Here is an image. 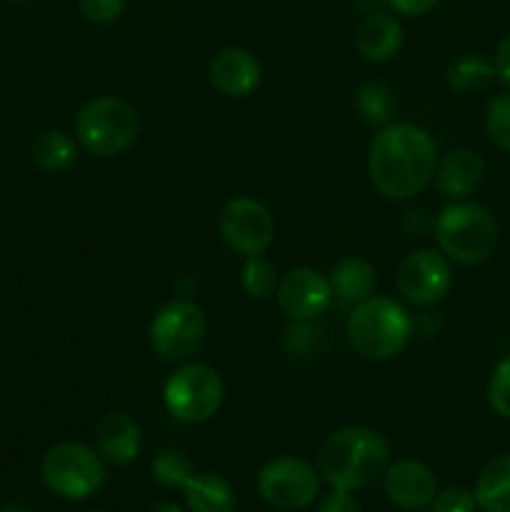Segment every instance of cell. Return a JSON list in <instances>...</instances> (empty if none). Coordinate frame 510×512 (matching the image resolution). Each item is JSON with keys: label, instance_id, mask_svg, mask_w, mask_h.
<instances>
[{"label": "cell", "instance_id": "obj_1", "mask_svg": "<svg viewBox=\"0 0 510 512\" xmlns=\"http://www.w3.org/2000/svg\"><path fill=\"white\" fill-rule=\"evenodd\" d=\"M438 143L423 125L393 120L378 128L368 148V175L383 198L413 200L433 183Z\"/></svg>", "mask_w": 510, "mask_h": 512}, {"label": "cell", "instance_id": "obj_2", "mask_svg": "<svg viewBox=\"0 0 510 512\" xmlns=\"http://www.w3.org/2000/svg\"><path fill=\"white\" fill-rule=\"evenodd\" d=\"M390 465V443L368 425H345L325 438L318 453V473L333 490H365L383 478Z\"/></svg>", "mask_w": 510, "mask_h": 512}, {"label": "cell", "instance_id": "obj_3", "mask_svg": "<svg viewBox=\"0 0 510 512\" xmlns=\"http://www.w3.org/2000/svg\"><path fill=\"white\" fill-rule=\"evenodd\" d=\"M348 343L360 358L385 363L403 353L415 335V318L400 300L370 295L353 305L345 323Z\"/></svg>", "mask_w": 510, "mask_h": 512}, {"label": "cell", "instance_id": "obj_4", "mask_svg": "<svg viewBox=\"0 0 510 512\" xmlns=\"http://www.w3.org/2000/svg\"><path fill=\"white\" fill-rule=\"evenodd\" d=\"M435 245L455 265L485 263L498 248V220L485 205L453 200L433 218Z\"/></svg>", "mask_w": 510, "mask_h": 512}, {"label": "cell", "instance_id": "obj_5", "mask_svg": "<svg viewBox=\"0 0 510 512\" xmlns=\"http://www.w3.org/2000/svg\"><path fill=\"white\" fill-rule=\"evenodd\" d=\"M140 138V113L120 95H98L75 115V140L98 158H115Z\"/></svg>", "mask_w": 510, "mask_h": 512}, {"label": "cell", "instance_id": "obj_6", "mask_svg": "<svg viewBox=\"0 0 510 512\" xmlns=\"http://www.w3.org/2000/svg\"><path fill=\"white\" fill-rule=\"evenodd\" d=\"M225 383L208 363L188 360L168 375L163 385V405L178 423L203 425L220 413Z\"/></svg>", "mask_w": 510, "mask_h": 512}, {"label": "cell", "instance_id": "obj_7", "mask_svg": "<svg viewBox=\"0 0 510 512\" xmlns=\"http://www.w3.org/2000/svg\"><path fill=\"white\" fill-rule=\"evenodd\" d=\"M100 453L83 443H55L40 460V478L53 495L63 500H88L108 480Z\"/></svg>", "mask_w": 510, "mask_h": 512}, {"label": "cell", "instance_id": "obj_8", "mask_svg": "<svg viewBox=\"0 0 510 512\" xmlns=\"http://www.w3.org/2000/svg\"><path fill=\"white\" fill-rule=\"evenodd\" d=\"M205 338H208V315L188 298L165 303L148 325L150 350L175 365L193 360L203 350Z\"/></svg>", "mask_w": 510, "mask_h": 512}, {"label": "cell", "instance_id": "obj_9", "mask_svg": "<svg viewBox=\"0 0 510 512\" xmlns=\"http://www.w3.org/2000/svg\"><path fill=\"white\" fill-rule=\"evenodd\" d=\"M258 493L265 503L278 510H305L318 498L320 473L308 460L295 458V455H280L260 468Z\"/></svg>", "mask_w": 510, "mask_h": 512}, {"label": "cell", "instance_id": "obj_10", "mask_svg": "<svg viewBox=\"0 0 510 512\" xmlns=\"http://www.w3.org/2000/svg\"><path fill=\"white\" fill-rule=\"evenodd\" d=\"M218 233L225 248L240 258L265 255L275 240V218L268 205L250 195H238L223 205L218 215Z\"/></svg>", "mask_w": 510, "mask_h": 512}, {"label": "cell", "instance_id": "obj_11", "mask_svg": "<svg viewBox=\"0 0 510 512\" xmlns=\"http://www.w3.org/2000/svg\"><path fill=\"white\" fill-rule=\"evenodd\" d=\"M395 285L405 303L433 308L453 288V263L438 248H418L400 260Z\"/></svg>", "mask_w": 510, "mask_h": 512}, {"label": "cell", "instance_id": "obj_12", "mask_svg": "<svg viewBox=\"0 0 510 512\" xmlns=\"http://www.w3.org/2000/svg\"><path fill=\"white\" fill-rule=\"evenodd\" d=\"M275 300L293 323H315L335 298L328 275L315 268H293L280 275Z\"/></svg>", "mask_w": 510, "mask_h": 512}, {"label": "cell", "instance_id": "obj_13", "mask_svg": "<svg viewBox=\"0 0 510 512\" xmlns=\"http://www.w3.org/2000/svg\"><path fill=\"white\" fill-rule=\"evenodd\" d=\"M383 488L390 503L400 510L418 512L430 508L438 495V478L425 463L413 458L395 460L383 473Z\"/></svg>", "mask_w": 510, "mask_h": 512}, {"label": "cell", "instance_id": "obj_14", "mask_svg": "<svg viewBox=\"0 0 510 512\" xmlns=\"http://www.w3.org/2000/svg\"><path fill=\"white\" fill-rule=\"evenodd\" d=\"M208 80L225 98H248L260 88L263 68L255 53L240 45L220 48L208 63Z\"/></svg>", "mask_w": 510, "mask_h": 512}, {"label": "cell", "instance_id": "obj_15", "mask_svg": "<svg viewBox=\"0 0 510 512\" xmlns=\"http://www.w3.org/2000/svg\"><path fill=\"white\" fill-rule=\"evenodd\" d=\"M485 180V160L473 148H453L435 165V190L445 200H468Z\"/></svg>", "mask_w": 510, "mask_h": 512}, {"label": "cell", "instance_id": "obj_16", "mask_svg": "<svg viewBox=\"0 0 510 512\" xmlns=\"http://www.w3.org/2000/svg\"><path fill=\"white\" fill-rule=\"evenodd\" d=\"M95 450L108 465L125 468L143 450V430L128 413L110 410L95 425Z\"/></svg>", "mask_w": 510, "mask_h": 512}, {"label": "cell", "instance_id": "obj_17", "mask_svg": "<svg viewBox=\"0 0 510 512\" xmlns=\"http://www.w3.org/2000/svg\"><path fill=\"white\" fill-rule=\"evenodd\" d=\"M403 40V25H400L398 15L390 13V10L363 15L360 25L355 28V50L360 53V58L375 65L398 58Z\"/></svg>", "mask_w": 510, "mask_h": 512}, {"label": "cell", "instance_id": "obj_18", "mask_svg": "<svg viewBox=\"0 0 510 512\" xmlns=\"http://www.w3.org/2000/svg\"><path fill=\"white\" fill-rule=\"evenodd\" d=\"M328 280L330 288H333V298L358 305L375 293L378 270L370 260L360 258V255H345L333 265Z\"/></svg>", "mask_w": 510, "mask_h": 512}, {"label": "cell", "instance_id": "obj_19", "mask_svg": "<svg viewBox=\"0 0 510 512\" xmlns=\"http://www.w3.org/2000/svg\"><path fill=\"white\" fill-rule=\"evenodd\" d=\"M185 505L190 512H235L238 498L235 490L223 475L218 473H193V478L183 488Z\"/></svg>", "mask_w": 510, "mask_h": 512}, {"label": "cell", "instance_id": "obj_20", "mask_svg": "<svg viewBox=\"0 0 510 512\" xmlns=\"http://www.w3.org/2000/svg\"><path fill=\"white\" fill-rule=\"evenodd\" d=\"M473 495L483 512H510V453L495 455L483 465Z\"/></svg>", "mask_w": 510, "mask_h": 512}, {"label": "cell", "instance_id": "obj_21", "mask_svg": "<svg viewBox=\"0 0 510 512\" xmlns=\"http://www.w3.org/2000/svg\"><path fill=\"white\" fill-rule=\"evenodd\" d=\"M80 143L65 130H43L38 138L33 140V163L38 165L43 173H65V170L73 168L78 163Z\"/></svg>", "mask_w": 510, "mask_h": 512}, {"label": "cell", "instance_id": "obj_22", "mask_svg": "<svg viewBox=\"0 0 510 512\" xmlns=\"http://www.w3.org/2000/svg\"><path fill=\"white\" fill-rule=\"evenodd\" d=\"M445 80H448V88L453 93L478 95L495 80V65L493 60L480 53H463L450 60Z\"/></svg>", "mask_w": 510, "mask_h": 512}, {"label": "cell", "instance_id": "obj_23", "mask_svg": "<svg viewBox=\"0 0 510 512\" xmlns=\"http://www.w3.org/2000/svg\"><path fill=\"white\" fill-rule=\"evenodd\" d=\"M353 105L360 120L373 125V128H385L388 123H393L395 108H398L393 88L385 85L383 80H368V83L360 85L355 90Z\"/></svg>", "mask_w": 510, "mask_h": 512}, {"label": "cell", "instance_id": "obj_24", "mask_svg": "<svg viewBox=\"0 0 510 512\" xmlns=\"http://www.w3.org/2000/svg\"><path fill=\"white\" fill-rule=\"evenodd\" d=\"M193 473V460L183 448H163L150 463V475L165 490H183Z\"/></svg>", "mask_w": 510, "mask_h": 512}, {"label": "cell", "instance_id": "obj_25", "mask_svg": "<svg viewBox=\"0 0 510 512\" xmlns=\"http://www.w3.org/2000/svg\"><path fill=\"white\" fill-rule=\"evenodd\" d=\"M243 260L245 263L240 268V285H243L245 295H250L253 300L273 298L280 283L278 268L265 255H250V258Z\"/></svg>", "mask_w": 510, "mask_h": 512}, {"label": "cell", "instance_id": "obj_26", "mask_svg": "<svg viewBox=\"0 0 510 512\" xmlns=\"http://www.w3.org/2000/svg\"><path fill=\"white\" fill-rule=\"evenodd\" d=\"M485 133L490 143L510 153V95H495L485 105Z\"/></svg>", "mask_w": 510, "mask_h": 512}, {"label": "cell", "instance_id": "obj_27", "mask_svg": "<svg viewBox=\"0 0 510 512\" xmlns=\"http://www.w3.org/2000/svg\"><path fill=\"white\" fill-rule=\"evenodd\" d=\"M485 398L490 410L503 420H510V355L500 358L495 368L490 370L488 385H485Z\"/></svg>", "mask_w": 510, "mask_h": 512}, {"label": "cell", "instance_id": "obj_28", "mask_svg": "<svg viewBox=\"0 0 510 512\" xmlns=\"http://www.w3.org/2000/svg\"><path fill=\"white\" fill-rule=\"evenodd\" d=\"M128 0H78V10L88 23L110 25L123 18Z\"/></svg>", "mask_w": 510, "mask_h": 512}, {"label": "cell", "instance_id": "obj_29", "mask_svg": "<svg viewBox=\"0 0 510 512\" xmlns=\"http://www.w3.org/2000/svg\"><path fill=\"white\" fill-rule=\"evenodd\" d=\"M475 508H478V503H475L473 490L460 488V485L438 490V495L430 503V512H475Z\"/></svg>", "mask_w": 510, "mask_h": 512}, {"label": "cell", "instance_id": "obj_30", "mask_svg": "<svg viewBox=\"0 0 510 512\" xmlns=\"http://www.w3.org/2000/svg\"><path fill=\"white\" fill-rule=\"evenodd\" d=\"M390 13L398 18H425L440 5V0H385Z\"/></svg>", "mask_w": 510, "mask_h": 512}, {"label": "cell", "instance_id": "obj_31", "mask_svg": "<svg viewBox=\"0 0 510 512\" xmlns=\"http://www.w3.org/2000/svg\"><path fill=\"white\" fill-rule=\"evenodd\" d=\"M315 512H360L358 503H355L353 493L348 490H330L325 498H320Z\"/></svg>", "mask_w": 510, "mask_h": 512}, {"label": "cell", "instance_id": "obj_32", "mask_svg": "<svg viewBox=\"0 0 510 512\" xmlns=\"http://www.w3.org/2000/svg\"><path fill=\"white\" fill-rule=\"evenodd\" d=\"M495 78L510 90V30L503 35V40L498 43V50H495Z\"/></svg>", "mask_w": 510, "mask_h": 512}, {"label": "cell", "instance_id": "obj_33", "mask_svg": "<svg viewBox=\"0 0 510 512\" xmlns=\"http://www.w3.org/2000/svg\"><path fill=\"white\" fill-rule=\"evenodd\" d=\"M355 5H358V8L363 10V15L378 13V10L388 8V3H385V0H355Z\"/></svg>", "mask_w": 510, "mask_h": 512}, {"label": "cell", "instance_id": "obj_34", "mask_svg": "<svg viewBox=\"0 0 510 512\" xmlns=\"http://www.w3.org/2000/svg\"><path fill=\"white\" fill-rule=\"evenodd\" d=\"M145 512H185V510L175 503H155V505H150Z\"/></svg>", "mask_w": 510, "mask_h": 512}, {"label": "cell", "instance_id": "obj_35", "mask_svg": "<svg viewBox=\"0 0 510 512\" xmlns=\"http://www.w3.org/2000/svg\"><path fill=\"white\" fill-rule=\"evenodd\" d=\"M0 512H30V510L20 503H5L3 508H0Z\"/></svg>", "mask_w": 510, "mask_h": 512}, {"label": "cell", "instance_id": "obj_36", "mask_svg": "<svg viewBox=\"0 0 510 512\" xmlns=\"http://www.w3.org/2000/svg\"><path fill=\"white\" fill-rule=\"evenodd\" d=\"M8 3H23V0H8Z\"/></svg>", "mask_w": 510, "mask_h": 512}]
</instances>
